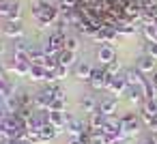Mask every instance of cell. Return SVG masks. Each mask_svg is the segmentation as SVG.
<instances>
[{
  "label": "cell",
  "mask_w": 157,
  "mask_h": 144,
  "mask_svg": "<svg viewBox=\"0 0 157 144\" xmlns=\"http://www.w3.org/2000/svg\"><path fill=\"white\" fill-rule=\"evenodd\" d=\"M112 78H114V75H110V73L105 71V67H103V65H97V67L93 65V73H90L88 84H90V88H93V90H105Z\"/></svg>",
  "instance_id": "6da1fadb"
},
{
  "label": "cell",
  "mask_w": 157,
  "mask_h": 144,
  "mask_svg": "<svg viewBox=\"0 0 157 144\" xmlns=\"http://www.w3.org/2000/svg\"><path fill=\"white\" fill-rule=\"evenodd\" d=\"M121 123H123V135H127V138H133L142 127L140 114H136V112H125L121 116Z\"/></svg>",
  "instance_id": "7a4b0ae2"
},
{
  "label": "cell",
  "mask_w": 157,
  "mask_h": 144,
  "mask_svg": "<svg viewBox=\"0 0 157 144\" xmlns=\"http://www.w3.org/2000/svg\"><path fill=\"white\" fill-rule=\"evenodd\" d=\"M127 88H129V84H127V80H125V73L121 71L118 75H114L112 80H110V84H108V93L110 95H114V97H123L125 93H127Z\"/></svg>",
  "instance_id": "3957f363"
},
{
  "label": "cell",
  "mask_w": 157,
  "mask_h": 144,
  "mask_svg": "<svg viewBox=\"0 0 157 144\" xmlns=\"http://www.w3.org/2000/svg\"><path fill=\"white\" fill-rule=\"evenodd\" d=\"M118 110V97L114 95H108V97H101L99 99V105H97V112H101L103 116H114Z\"/></svg>",
  "instance_id": "277c9868"
},
{
  "label": "cell",
  "mask_w": 157,
  "mask_h": 144,
  "mask_svg": "<svg viewBox=\"0 0 157 144\" xmlns=\"http://www.w3.org/2000/svg\"><path fill=\"white\" fill-rule=\"evenodd\" d=\"M0 32H2V37H9V39H20V37H24V24H22V20L20 22H5L0 26Z\"/></svg>",
  "instance_id": "5b68a950"
},
{
  "label": "cell",
  "mask_w": 157,
  "mask_h": 144,
  "mask_svg": "<svg viewBox=\"0 0 157 144\" xmlns=\"http://www.w3.org/2000/svg\"><path fill=\"white\" fill-rule=\"evenodd\" d=\"M136 67H138L144 75H151V73H155V71H157V60L144 52V54H140V56L136 58Z\"/></svg>",
  "instance_id": "8992f818"
},
{
  "label": "cell",
  "mask_w": 157,
  "mask_h": 144,
  "mask_svg": "<svg viewBox=\"0 0 157 144\" xmlns=\"http://www.w3.org/2000/svg\"><path fill=\"white\" fill-rule=\"evenodd\" d=\"M71 135H82V133H86V131H90L93 127L88 125V120H80V118H69L67 120V127H65Z\"/></svg>",
  "instance_id": "52a82bcc"
},
{
  "label": "cell",
  "mask_w": 157,
  "mask_h": 144,
  "mask_svg": "<svg viewBox=\"0 0 157 144\" xmlns=\"http://www.w3.org/2000/svg\"><path fill=\"white\" fill-rule=\"evenodd\" d=\"M97 60H99V65H110L112 60H116V50H114V45H108V43H103V45H99V50H97Z\"/></svg>",
  "instance_id": "ba28073f"
},
{
  "label": "cell",
  "mask_w": 157,
  "mask_h": 144,
  "mask_svg": "<svg viewBox=\"0 0 157 144\" xmlns=\"http://www.w3.org/2000/svg\"><path fill=\"white\" fill-rule=\"evenodd\" d=\"M69 118H73V114L69 110H65V112H50V125H54L58 131H63L67 127V120Z\"/></svg>",
  "instance_id": "9c48e42d"
},
{
  "label": "cell",
  "mask_w": 157,
  "mask_h": 144,
  "mask_svg": "<svg viewBox=\"0 0 157 144\" xmlns=\"http://www.w3.org/2000/svg\"><path fill=\"white\" fill-rule=\"evenodd\" d=\"M30 67H33V63H30V60H15V58H13V63L7 67V71H13V73H15V75H20V78H28Z\"/></svg>",
  "instance_id": "30bf717a"
},
{
  "label": "cell",
  "mask_w": 157,
  "mask_h": 144,
  "mask_svg": "<svg viewBox=\"0 0 157 144\" xmlns=\"http://www.w3.org/2000/svg\"><path fill=\"white\" fill-rule=\"evenodd\" d=\"M90 73H93V65H90V63L80 60V63H75V65H73V75H75L78 80L88 82V80H90Z\"/></svg>",
  "instance_id": "8fae6325"
},
{
  "label": "cell",
  "mask_w": 157,
  "mask_h": 144,
  "mask_svg": "<svg viewBox=\"0 0 157 144\" xmlns=\"http://www.w3.org/2000/svg\"><path fill=\"white\" fill-rule=\"evenodd\" d=\"M123 73H125V80H127L129 86H142L144 80H146V75H144L138 67H131V69H127V71H123Z\"/></svg>",
  "instance_id": "7c38bea8"
},
{
  "label": "cell",
  "mask_w": 157,
  "mask_h": 144,
  "mask_svg": "<svg viewBox=\"0 0 157 144\" xmlns=\"http://www.w3.org/2000/svg\"><path fill=\"white\" fill-rule=\"evenodd\" d=\"M125 97H127V101L131 105H138V108H142V103L146 101L144 99V93H142V86H129L127 93H125Z\"/></svg>",
  "instance_id": "4fadbf2b"
},
{
  "label": "cell",
  "mask_w": 157,
  "mask_h": 144,
  "mask_svg": "<svg viewBox=\"0 0 157 144\" xmlns=\"http://www.w3.org/2000/svg\"><path fill=\"white\" fill-rule=\"evenodd\" d=\"M97 105H99V99H97L95 95H84V97L80 99V108H82L84 112H88V114L97 112Z\"/></svg>",
  "instance_id": "5bb4252c"
},
{
  "label": "cell",
  "mask_w": 157,
  "mask_h": 144,
  "mask_svg": "<svg viewBox=\"0 0 157 144\" xmlns=\"http://www.w3.org/2000/svg\"><path fill=\"white\" fill-rule=\"evenodd\" d=\"M7 22H20L22 20V2H9V11H7Z\"/></svg>",
  "instance_id": "9a60e30c"
},
{
  "label": "cell",
  "mask_w": 157,
  "mask_h": 144,
  "mask_svg": "<svg viewBox=\"0 0 157 144\" xmlns=\"http://www.w3.org/2000/svg\"><path fill=\"white\" fill-rule=\"evenodd\" d=\"M45 56H48V54L43 52L41 45H33L30 52H28V58H30L33 65H43V63H45Z\"/></svg>",
  "instance_id": "2e32d148"
},
{
  "label": "cell",
  "mask_w": 157,
  "mask_h": 144,
  "mask_svg": "<svg viewBox=\"0 0 157 144\" xmlns=\"http://www.w3.org/2000/svg\"><path fill=\"white\" fill-rule=\"evenodd\" d=\"M45 75H48V69L43 65H33L30 73H28V80H33V82H45Z\"/></svg>",
  "instance_id": "e0dca14e"
},
{
  "label": "cell",
  "mask_w": 157,
  "mask_h": 144,
  "mask_svg": "<svg viewBox=\"0 0 157 144\" xmlns=\"http://www.w3.org/2000/svg\"><path fill=\"white\" fill-rule=\"evenodd\" d=\"M75 54L78 52H71V50H63V52H58V65H63V67H71V65H75Z\"/></svg>",
  "instance_id": "ac0fdd59"
},
{
  "label": "cell",
  "mask_w": 157,
  "mask_h": 144,
  "mask_svg": "<svg viewBox=\"0 0 157 144\" xmlns=\"http://www.w3.org/2000/svg\"><path fill=\"white\" fill-rule=\"evenodd\" d=\"M15 86L11 84V80H0V99H7V97H13L15 95Z\"/></svg>",
  "instance_id": "d6986e66"
},
{
  "label": "cell",
  "mask_w": 157,
  "mask_h": 144,
  "mask_svg": "<svg viewBox=\"0 0 157 144\" xmlns=\"http://www.w3.org/2000/svg\"><path fill=\"white\" fill-rule=\"evenodd\" d=\"M30 43L24 39V37H20V39H13V54H28L30 52Z\"/></svg>",
  "instance_id": "ffe728a7"
},
{
  "label": "cell",
  "mask_w": 157,
  "mask_h": 144,
  "mask_svg": "<svg viewBox=\"0 0 157 144\" xmlns=\"http://www.w3.org/2000/svg\"><path fill=\"white\" fill-rule=\"evenodd\" d=\"M105 118H108V116H103L101 112H93V114H88V125H90L93 129H101V127L105 125Z\"/></svg>",
  "instance_id": "44dd1931"
},
{
  "label": "cell",
  "mask_w": 157,
  "mask_h": 144,
  "mask_svg": "<svg viewBox=\"0 0 157 144\" xmlns=\"http://www.w3.org/2000/svg\"><path fill=\"white\" fill-rule=\"evenodd\" d=\"M39 133H41V138H43V142H50V140H54L60 131L54 127V125H43L41 129H39Z\"/></svg>",
  "instance_id": "7402d4cb"
},
{
  "label": "cell",
  "mask_w": 157,
  "mask_h": 144,
  "mask_svg": "<svg viewBox=\"0 0 157 144\" xmlns=\"http://www.w3.org/2000/svg\"><path fill=\"white\" fill-rule=\"evenodd\" d=\"M142 93H144V99H157V86L151 82V78L144 80V84H142Z\"/></svg>",
  "instance_id": "603a6c76"
},
{
  "label": "cell",
  "mask_w": 157,
  "mask_h": 144,
  "mask_svg": "<svg viewBox=\"0 0 157 144\" xmlns=\"http://www.w3.org/2000/svg\"><path fill=\"white\" fill-rule=\"evenodd\" d=\"M65 110H67V99L56 97V99L50 103V112H65Z\"/></svg>",
  "instance_id": "cb8c5ba5"
},
{
  "label": "cell",
  "mask_w": 157,
  "mask_h": 144,
  "mask_svg": "<svg viewBox=\"0 0 157 144\" xmlns=\"http://www.w3.org/2000/svg\"><path fill=\"white\" fill-rule=\"evenodd\" d=\"M67 69H69V67H63V65H56L54 69H50V71H52V75H54V82H56V80L67 78Z\"/></svg>",
  "instance_id": "d4e9b609"
},
{
  "label": "cell",
  "mask_w": 157,
  "mask_h": 144,
  "mask_svg": "<svg viewBox=\"0 0 157 144\" xmlns=\"http://www.w3.org/2000/svg\"><path fill=\"white\" fill-rule=\"evenodd\" d=\"M65 50H71V52H78V50H80V41H78V37H73V35H69V37H67V43H65Z\"/></svg>",
  "instance_id": "484cf974"
},
{
  "label": "cell",
  "mask_w": 157,
  "mask_h": 144,
  "mask_svg": "<svg viewBox=\"0 0 157 144\" xmlns=\"http://www.w3.org/2000/svg\"><path fill=\"white\" fill-rule=\"evenodd\" d=\"M105 71H108L110 75H118L123 69H121V63H118V60H112L110 65H105Z\"/></svg>",
  "instance_id": "4316f807"
},
{
  "label": "cell",
  "mask_w": 157,
  "mask_h": 144,
  "mask_svg": "<svg viewBox=\"0 0 157 144\" xmlns=\"http://www.w3.org/2000/svg\"><path fill=\"white\" fill-rule=\"evenodd\" d=\"M144 52L157 60V41H155V43H148V41H146V45H144Z\"/></svg>",
  "instance_id": "83f0119b"
},
{
  "label": "cell",
  "mask_w": 157,
  "mask_h": 144,
  "mask_svg": "<svg viewBox=\"0 0 157 144\" xmlns=\"http://www.w3.org/2000/svg\"><path fill=\"white\" fill-rule=\"evenodd\" d=\"M9 140V129H7V123L0 120V142H7Z\"/></svg>",
  "instance_id": "f1b7e54d"
},
{
  "label": "cell",
  "mask_w": 157,
  "mask_h": 144,
  "mask_svg": "<svg viewBox=\"0 0 157 144\" xmlns=\"http://www.w3.org/2000/svg\"><path fill=\"white\" fill-rule=\"evenodd\" d=\"M9 11V0H0V17H7Z\"/></svg>",
  "instance_id": "f546056e"
},
{
  "label": "cell",
  "mask_w": 157,
  "mask_h": 144,
  "mask_svg": "<svg viewBox=\"0 0 157 144\" xmlns=\"http://www.w3.org/2000/svg\"><path fill=\"white\" fill-rule=\"evenodd\" d=\"M144 13H146V15H151L153 20H157V2H153V5H151V7L144 11Z\"/></svg>",
  "instance_id": "4dcf8cb0"
},
{
  "label": "cell",
  "mask_w": 157,
  "mask_h": 144,
  "mask_svg": "<svg viewBox=\"0 0 157 144\" xmlns=\"http://www.w3.org/2000/svg\"><path fill=\"white\" fill-rule=\"evenodd\" d=\"M2 144H24V140H17V138H9L7 142H2Z\"/></svg>",
  "instance_id": "1f68e13d"
},
{
  "label": "cell",
  "mask_w": 157,
  "mask_h": 144,
  "mask_svg": "<svg viewBox=\"0 0 157 144\" xmlns=\"http://www.w3.org/2000/svg\"><path fill=\"white\" fill-rule=\"evenodd\" d=\"M69 144H84V142L80 140V135H71V140H69Z\"/></svg>",
  "instance_id": "d6a6232c"
},
{
  "label": "cell",
  "mask_w": 157,
  "mask_h": 144,
  "mask_svg": "<svg viewBox=\"0 0 157 144\" xmlns=\"http://www.w3.org/2000/svg\"><path fill=\"white\" fill-rule=\"evenodd\" d=\"M151 82L157 86V71H155V73H151Z\"/></svg>",
  "instance_id": "836d02e7"
},
{
  "label": "cell",
  "mask_w": 157,
  "mask_h": 144,
  "mask_svg": "<svg viewBox=\"0 0 157 144\" xmlns=\"http://www.w3.org/2000/svg\"><path fill=\"white\" fill-rule=\"evenodd\" d=\"M2 54H5V43L0 41V56H2Z\"/></svg>",
  "instance_id": "e575fe53"
}]
</instances>
